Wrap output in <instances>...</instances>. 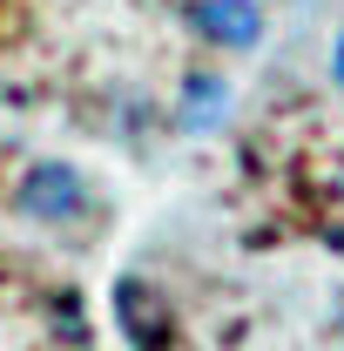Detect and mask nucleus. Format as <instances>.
Wrapping results in <instances>:
<instances>
[{
	"instance_id": "7ed1b4c3",
	"label": "nucleus",
	"mask_w": 344,
	"mask_h": 351,
	"mask_svg": "<svg viewBox=\"0 0 344 351\" xmlns=\"http://www.w3.org/2000/svg\"><path fill=\"white\" fill-rule=\"evenodd\" d=\"M196 27H203L210 41L257 47L263 41V7L257 0H203V7H196Z\"/></svg>"
},
{
	"instance_id": "f03ea898",
	"label": "nucleus",
	"mask_w": 344,
	"mask_h": 351,
	"mask_svg": "<svg viewBox=\"0 0 344 351\" xmlns=\"http://www.w3.org/2000/svg\"><path fill=\"white\" fill-rule=\"evenodd\" d=\"M115 324H122L129 345H142V351L169 345V304H162L156 284H142V277H122V284H115Z\"/></svg>"
},
{
	"instance_id": "f257e3e1",
	"label": "nucleus",
	"mask_w": 344,
	"mask_h": 351,
	"mask_svg": "<svg viewBox=\"0 0 344 351\" xmlns=\"http://www.w3.org/2000/svg\"><path fill=\"white\" fill-rule=\"evenodd\" d=\"M88 203V182L68 162H34V169L21 176V196H14V210L34 223H61V217H82Z\"/></svg>"
},
{
	"instance_id": "39448f33",
	"label": "nucleus",
	"mask_w": 344,
	"mask_h": 351,
	"mask_svg": "<svg viewBox=\"0 0 344 351\" xmlns=\"http://www.w3.org/2000/svg\"><path fill=\"white\" fill-rule=\"evenodd\" d=\"M338 82H344V41H338Z\"/></svg>"
},
{
	"instance_id": "20e7f679",
	"label": "nucleus",
	"mask_w": 344,
	"mask_h": 351,
	"mask_svg": "<svg viewBox=\"0 0 344 351\" xmlns=\"http://www.w3.org/2000/svg\"><path fill=\"white\" fill-rule=\"evenodd\" d=\"M223 108H230V88L210 82V75H196V82L182 88V129H216Z\"/></svg>"
}]
</instances>
